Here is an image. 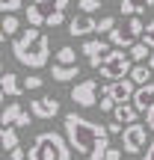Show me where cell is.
I'll list each match as a JSON object with an SVG mask.
<instances>
[{
    "mask_svg": "<svg viewBox=\"0 0 154 160\" xmlns=\"http://www.w3.org/2000/svg\"><path fill=\"white\" fill-rule=\"evenodd\" d=\"M139 116H142V113L137 110V104H127V101L125 104H116V110H113V119H119L122 125H131V122H137Z\"/></svg>",
    "mask_w": 154,
    "mask_h": 160,
    "instance_id": "14",
    "label": "cell"
},
{
    "mask_svg": "<svg viewBox=\"0 0 154 160\" xmlns=\"http://www.w3.org/2000/svg\"><path fill=\"white\" fill-rule=\"evenodd\" d=\"M98 92H101V86H98L95 80H80V83H74V89H71V101H74L77 107H95L98 104Z\"/></svg>",
    "mask_w": 154,
    "mask_h": 160,
    "instance_id": "7",
    "label": "cell"
},
{
    "mask_svg": "<svg viewBox=\"0 0 154 160\" xmlns=\"http://www.w3.org/2000/svg\"><path fill=\"white\" fill-rule=\"evenodd\" d=\"M148 51H151V48L145 45V42H133V45H131V57H133V62H145V59L151 57Z\"/></svg>",
    "mask_w": 154,
    "mask_h": 160,
    "instance_id": "22",
    "label": "cell"
},
{
    "mask_svg": "<svg viewBox=\"0 0 154 160\" xmlns=\"http://www.w3.org/2000/svg\"><path fill=\"white\" fill-rule=\"evenodd\" d=\"M148 125H139V122H131V125H125V131H122V145H125L127 154H142L145 148H148Z\"/></svg>",
    "mask_w": 154,
    "mask_h": 160,
    "instance_id": "6",
    "label": "cell"
},
{
    "mask_svg": "<svg viewBox=\"0 0 154 160\" xmlns=\"http://www.w3.org/2000/svg\"><path fill=\"white\" fill-rule=\"evenodd\" d=\"M68 33L71 36H89V33H98V21L89 15V12H80L77 18L68 21Z\"/></svg>",
    "mask_w": 154,
    "mask_h": 160,
    "instance_id": "11",
    "label": "cell"
},
{
    "mask_svg": "<svg viewBox=\"0 0 154 160\" xmlns=\"http://www.w3.org/2000/svg\"><path fill=\"white\" fill-rule=\"evenodd\" d=\"M24 3H27V0H0V9L3 12H18Z\"/></svg>",
    "mask_w": 154,
    "mask_h": 160,
    "instance_id": "27",
    "label": "cell"
},
{
    "mask_svg": "<svg viewBox=\"0 0 154 160\" xmlns=\"http://www.w3.org/2000/svg\"><path fill=\"white\" fill-rule=\"evenodd\" d=\"M154 77V68L148 62H133V68H131V80L137 86H142V83H148V80Z\"/></svg>",
    "mask_w": 154,
    "mask_h": 160,
    "instance_id": "16",
    "label": "cell"
},
{
    "mask_svg": "<svg viewBox=\"0 0 154 160\" xmlns=\"http://www.w3.org/2000/svg\"><path fill=\"white\" fill-rule=\"evenodd\" d=\"M110 39L104 42V39H92V42H83V57L89 59V65L92 68H101V62H104V57L110 53Z\"/></svg>",
    "mask_w": 154,
    "mask_h": 160,
    "instance_id": "9",
    "label": "cell"
},
{
    "mask_svg": "<svg viewBox=\"0 0 154 160\" xmlns=\"http://www.w3.org/2000/svg\"><path fill=\"white\" fill-rule=\"evenodd\" d=\"M45 86V80H42L39 74H30L27 80H24V89H42Z\"/></svg>",
    "mask_w": 154,
    "mask_h": 160,
    "instance_id": "29",
    "label": "cell"
},
{
    "mask_svg": "<svg viewBox=\"0 0 154 160\" xmlns=\"http://www.w3.org/2000/svg\"><path fill=\"white\" fill-rule=\"evenodd\" d=\"M142 116H145V125H148V128H151V131H154V104H151V107H148V110H145V113H142Z\"/></svg>",
    "mask_w": 154,
    "mask_h": 160,
    "instance_id": "32",
    "label": "cell"
},
{
    "mask_svg": "<svg viewBox=\"0 0 154 160\" xmlns=\"http://www.w3.org/2000/svg\"><path fill=\"white\" fill-rule=\"evenodd\" d=\"M142 42H145V45H148L151 51H154V21H148V24H145V33H142Z\"/></svg>",
    "mask_w": 154,
    "mask_h": 160,
    "instance_id": "28",
    "label": "cell"
},
{
    "mask_svg": "<svg viewBox=\"0 0 154 160\" xmlns=\"http://www.w3.org/2000/svg\"><path fill=\"white\" fill-rule=\"evenodd\" d=\"M71 142L65 133H57V131H45L30 142V151H27V160H71Z\"/></svg>",
    "mask_w": 154,
    "mask_h": 160,
    "instance_id": "3",
    "label": "cell"
},
{
    "mask_svg": "<svg viewBox=\"0 0 154 160\" xmlns=\"http://www.w3.org/2000/svg\"><path fill=\"white\" fill-rule=\"evenodd\" d=\"M107 131H110V137H122V131H125V125H122L119 119H113V122L107 125Z\"/></svg>",
    "mask_w": 154,
    "mask_h": 160,
    "instance_id": "30",
    "label": "cell"
},
{
    "mask_svg": "<svg viewBox=\"0 0 154 160\" xmlns=\"http://www.w3.org/2000/svg\"><path fill=\"white\" fill-rule=\"evenodd\" d=\"M0 142H3V151H12L18 145V131L12 125H3V133H0Z\"/></svg>",
    "mask_w": 154,
    "mask_h": 160,
    "instance_id": "19",
    "label": "cell"
},
{
    "mask_svg": "<svg viewBox=\"0 0 154 160\" xmlns=\"http://www.w3.org/2000/svg\"><path fill=\"white\" fill-rule=\"evenodd\" d=\"M0 89H3V98L6 95H9V98H18V95H21V80H18V74H15V71H6V74H3V80H0Z\"/></svg>",
    "mask_w": 154,
    "mask_h": 160,
    "instance_id": "15",
    "label": "cell"
},
{
    "mask_svg": "<svg viewBox=\"0 0 154 160\" xmlns=\"http://www.w3.org/2000/svg\"><path fill=\"white\" fill-rule=\"evenodd\" d=\"M21 113H24V110H21V104H15V101H12V104H6V107H3V113H0V122H3V125H15Z\"/></svg>",
    "mask_w": 154,
    "mask_h": 160,
    "instance_id": "18",
    "label": "cell"
},
{
    "mask_svg": "<svg viewBox=\"0 0 154 160\" xmlns=\"http://www.w3.org/2000/svg\"><path fill=\"white\" fill-rule=\"evenodd\" d=\"M113 110H116V98L101 92V113H113Z\"/></svg>",
    "mask_w": 154,
    "mask_h": 160,
    "instance_id": "26",
    "label": "cell"
},
{
    "mask_svg": "<svg viewBox=\"0 0 154 160\" xmlns=\"http://www.w3.org/2000/svg\"><path fill=\"white\" fill-rule=\"evenodd\" d=\"M30 122H33V110H30V113H21L15 125H18V128H30Z\"/></svg>",
    "mask_w": 154,
    "mask_h": 160,
    "instance_id": "31",
    "label": "cell"
},
{
    "mask_svg": "<svg viewBox=\"0 0 154 160\" xmlns=\"http://www.w3.org/2000/svg\"><path fill=\"white\" fill-rule=\"evenodd\" d=\"M107 39H110V45H116V48H131V45H133V39H131V36H125L119 27H116V30H110V33H107Z\"/></svg>",
    "mask_w": 154,
    "mask_h": 160,
    "instance_id": "20",
    "label": "cell"
},
{
    "mask_svg": "<svg viewBox=\"0 0 154 160\" xmlns=\"http://www.w3.org/2000/svg\"><path fill=\"white\" fill-rule=\"evenodd\" d=\"M142 33H145V21L139 15H131V21H127V36H131V39H142Z\"/></svg>",
    "mask_w": 154,
    "mask_h": 160,
    "instance_id": "21",
    "label": "cell"
},
{
    "mask_svg": "<svg viewBox=\"0 0 154 160\" xmlns=\"http://www.w3.org/2000/svg\"><path fill=\"white\" fill-rule=\"evenodd\" d=\"M3 160H18V157H15V154H9V157H3Z\"/></svg>",
    "mask_w": 154,
    "mask_h": 160,
    "instance_id": "37",
    "label": "cell"
},
{
    "mask_svg": "<svg viewBox=\"0 0 154 160\" xmlns=\"http://www.w3.org/2000/svg\"><path fill=\"white\" fill-rule=\"evenodd\" d=\"M133 104H137L139 113H145V110L154 104V80H148V83L137 86V92H133Z\"/></svg>",
    "mask_w": 154,
    "mask_h": 160,
    "instance_id": "12",
    "label": "cell"
},
{
    "mask_svg": "<svg viewBox=\"0 0 154 160\" xmlns=\"http://www.w3.org/2000/svg\"><path fill=\"white\" fill-rule=\"evenodd\" d=\"M101 92L116 98V104H125V101H133V92H137V83L131 77H122V80H110L107 86H101Z\"/></svg>",
    "mask_w": 154,
    "mask_h": 160,
    "instance_id": "8",
    "label": "cell"
},
{
    "mask_svg": "<svg viewBox=\"0 0 154 160\" xmlns=\"http://www.w3.org/2000/svg\"><path fill=\"white\" fill-rule=\"evenodd\" d=\"M110 30H116V18L113 15H104L101 21H98V33H110Z\"/></svg>",
    "mask_w": 154,
    "mask_h": 160,
    "instance_id": "25",
    "label": "cell"
},
{
    "mask_svg": "<svg viewBox=\"0 0 154 160\" xmlns=\"http://www.w3.org/2000/svg\"><path fill=\"white\" fill-rule=\"evenodd\" d=\"M142 3H145V6H154V0H142Z\"/></svg>",
    "mask_w": 154,
    "mask_h": 160,
    "instance_id": "36",
    "label": "cell"
},
{
    "mask_svg": "<svg viewBox=\"0 0 154 160\" xmlns=\"http://www.w3.org/2000/svg\"><path fill=\"white\" fill-rule=\"evenodd\" d=\"M68 9V0H30L27 3V21L33 27H47L57 12H65Z\"/></svg>",
    "mask_w": 154,
    "mask_h": 160,
    "instance_id": "5",
    "label": "cell"
},
{
    "mask_svg": "<svg viewBox=\"0 0 154 160\" xmlns=\"http://www.w3.org/2000/svg\"><path fill=\"white\" fill-rule=\"evenodd\" d=\"M131 68H133V57L125 53V48H116L104 57L98 71H101L104 80H122V77H131Z\"/></svg>",
    "mask_w": 154,
    "mask_h": 160,
    "instance_id": "4",
    "label": "cell"
},
{
    "mask_svg": "<svg viewBox=\"0 0 154 160\" xmlns=\"http://www.w3.org/2000/svg\"><path fill=\"white\" fill-rule=\"evenodd\" d=\"M119 157H122L119 148H107V157H104V160H119Z\"/></svg>",
    "mask_w": 154,
    "mask_h": 160,
    "instance_id": "34",
    "label": "cell"
},
{
    "mask_svg": "<svg viewBox=\"0 0 154 160\" xmlns=\"http://www.w3.org/2000/svg\"><path fill=\"white\" fill-rule=\"evenodd\" d=\"M77 74H80V65H74V62H57V65H51V77L57 80V83L77 80Z\"/></svg>",
    "mask_w": 154,
    "mask_h": 160,
    "instance_id": "13",
    "label": "cell"
},
{
    "mask_svg": "<svg viewBox=\"0 0 154 160\" xmlns=\"http://www.w3.org/2000/svg\"><path fill=\"white\" fill-rule=\"evenodd\" d=\"M148 65H151V68H154V53H151V57H148Z\"/></svg>",
    "mask_w": 154,
    "mask_h": 160,
    "instance_id": "35",
    "label": "cell"
},
{
    "mask_svg": "<svg viewBox=\"0 0 154 160\" xmlns=\"http://www.w3.org/2000/svg\"><path fill=\"white\" fill-rule=\"evenodd\" d=\"M142 160H154V139H151V142H148V148H145V151H142Z\"/></svg>",
    "mask_w": 154,
    "mask_h": 160,
    "instance_id": "33",
    "label": "cell"
},
{
    "mask_svg": "<svg viewBox=\"0 0 154 160\" xmlns=\"http://www.w3.org/2000/svg\"><path fill=\"white\" fill-rule=\"evenodd\" d=\"M12 53H15V59L21 65H27V68H33V71L45 68V65L51 62V45H47V36L42 33L39 27L30 24L24 33L15 36V42H12Z\"/></svg>",
    "mask_w": 154,
    "mask_h": 160,
    "instance_id": "2",
    "label": "cell"
},
{
    "mask_svg": "<svg viewBox=\"0 0 154 160\" xmlns=\"http://www.w3.org/2000/svg\"><path fill=\"white\" fill-rule=\"evenodd\" d=\"M18 30H21V18L15 12H3V39L18 36Z\"/></svg>",
    "mask_w": 154,
    "mask_h": 160,
    "instance_id": "17",
    "label": "cell"
},
{
    "mask_svg": "<svg viewBox=\"0 0 154 160\" xmlns=\"http://www.w3.org/2000/svg\"><path fill=\"white\" fill-rule=\"evenodd\" d=\"M30 110H33L36 119H53V116H59V101L57 98H33L30 101Z\"/></svg>",
    "mask_w": 154,
    "mask_h": 160,
    "instance_id": "10",
    "label": "cell"
},
{
    "mask_svg": "<svg viewBox=\"0 0 154 160\" xmlns=\"http://www.w3.org/2000/svg\"><path fill=\"white\" fill-rule=\"evenodd\" d=\"M77 9H80V12H89V15H95V12L101 9V0H77Z\"/></svg>",
    "mask_w": 154,
    "mask_h": 160,
    "instance_id": "24",
    "label": "cell"
},
{
    "mask_svg": "<svg viewBox=\"0 0 154 160\" xmlns=\"http://www.w3.org/2000/svg\"><path fill=\"white\" fill-rule=\"evenodd\" d=\"M57 62H77V53H74V48H59L57 51Z\"/></svg>",
    "mask_w": 154,
    "mask_h": 160,
    "instance_id": "23",
    "label": "cell"
},
{
    "mask_svg": "<svg viewBox=\"0 0 154 160\" xmlns=\"http://www.w3.org/2000/svg\"><path fill=\"white\" fill-rule=\"evenodd\" d=\"M62 133L68 137L71 148L83 160H104L110 148V131L98 122H89L80 113H68L62 122Z\"/></svg>",
    "mask_w": 154,
    "mask_h": 160,
    "instance_id": "1",
    "label": "cell"
}]
</instances>
